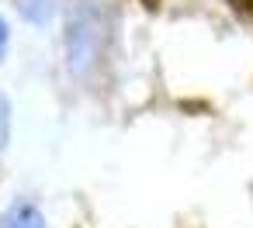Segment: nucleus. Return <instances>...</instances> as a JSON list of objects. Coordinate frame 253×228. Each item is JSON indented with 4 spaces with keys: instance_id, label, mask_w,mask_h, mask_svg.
Masks as SVG:
<instances>
[{
    "instance_id": "20e7f679",
    "label": "nucleus",
    "mask_w": 253,
    "mask_h": 228,
    "mask_svg": "<svg viewBox=\"0 0 253 228\" xmlns=\"http://www.w3.org/2000/svg\"><path fill=\"white\" fill-rule=\"evenodd\" d=\"M7 135H11V104H7L4 94H0V149H4Z\"/></svg>"
},
{
    "instance_id": "423d86ee",
    "label": "nucleus",
    "mask_w": 253,
    "mask_h": 228,
    "mask_svg": "<svg viewBox=\"0 0 253 228\" xmlns=\"http://www.w3.org/2000/svg\"><path fill=\"white\" fill-rule=\"evenodd\" d=\"M4 49H7V21L0 18V56H4Z\"/></svg>"
},
{
    "instance_id": "0eeeda50",
    "label": "nucleus",
    "mask_w": 253,
    "mask_h": 228,
    "mask_svg": "<svg viewBox=\"0 0 253 228\" xmlns=\"http://www.w3.org/2000/svg\"><path fill=\"white\" fill-rule=\"evenodd\" d=\"M146 4V11H160V0H142Z\"/></svg>"
},
{
    "instance_id": "f03ea898",
    "label": "nucleus",
    "mask_w": 253,
    "mask_h": 228,
    "mask_svg": "<svg viewBox=\"0 0 253 228\" xmlns=\"http://www.w3.org/2000/svg\"><path fill=\"white\" fill-rule=\"evenodd\" d=\"M0 228H45V218H42V211H39L35 204L18 200V204H11V207L4 211Z\"/></svg>"
},
{
    "instance_id": "7ed1b4c3",
    "label": "nucleus",
    "mask_w": 253,
    "mask_h": 228,
    "mask_svg": "<svg viewBox=\"0 0 253 228\" xmlns=\"http://www.w3.org/2000/svg\"><path fill=\"white\" fill-rule=\"evenodd\" d=\"M21 14L28 18V21H35V25H45L49 18H52V11H56V4L52 0H21Z\"/></svg>"
},
{
    "instance_id": "f257e3e1",
    "label": "nucleus",
    "mask_w": 253,
    "mask_h": 228,
    "mask_svg": "<svg viewBox=\"0 0 253 228\" xmlns=\"http://www.w3.org/2000/svg\"><path fill=\"white\" fill-rule=\"evenodd\" d=\"M66 63L77 80H90L108 52V18L101 0H73L66 11Z\"/></svg>"
},
{
    "instance_id": "39448f33",
    "label": "nucleus",
    "mask_w": 253,
    "mask_h": 228,
    "mask_svg": "<svg viewBox=\"0 0 253 228\" xmlns=\"http://www.w3.org/2000/svg\"><path fill=\"white\" fill-rule=\"evenodd\" d=\"M232 4V11H239V14H253V0H229Z\"/></svg>"
}]
</instances>
